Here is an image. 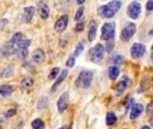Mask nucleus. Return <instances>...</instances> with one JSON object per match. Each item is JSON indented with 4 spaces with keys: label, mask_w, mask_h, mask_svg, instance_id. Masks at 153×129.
Listing matches in <instances>:
<instances>
[{
    "label": "nucleus",
    "mask_w": 153,
    "mask_h": 129,
    "mask_svg": "<svg viewBox=\"0 0 153 129\" xmlns=\"http://www.w3.org/2000/svg\"><path fill=\"white\" fill-rule=\"evenodd\" d=\"M92 79H93V73L91 71H82L75 81V84L77 87H81L82 89H88L91 84Z\"/></svg>",
    "instance_id": "obj_1"
},
{
    "label": "nucleus",
    "mask_w": 153,
    "mask_h": 129,
    "mask_svg": "<svg viewBox=\"0 0 153 129\" xmlns=\"http://www.w3.org/2000/svg\"><path fill=\"white\" fill-rule=\"evenodd\" d=\"M105 52H106V49L102 44H100V43L96 44L89 51V57H90L91 61L95 64L100 63L104 58Z\"/></svg>",
    "instance_id": "obj_2"
},
{
    "label": "nucleus",
    "mask_w": 153,
    "mask_h": 129,
    "mask_svg": "<svg viewBox=\"0 0 153 129\" xmlns=\"http://www.w3.org/2000/svg\"><path fill=\"white\" fill-rule=\"evenodd\" d=\"M116 35V22H105L101 27V36L100 39L102 40H108L110 39H114Z\"/></svg>",
    "instance_id": "obj_3"
},
{
    "label": "nucleus",
    "mask_w": 153,
    "mask_h": 129,
    "mask_svg": "<svg viewBox=\"0 0 153 129\" xmlns=\"http://www.w3.org/2000/svg\"><path fill=\"white\" fill-rule=\"evenodd\" d=\"M137 30L134 22H129L120 32V40L124 42H128L135 34Z\"/></svg>",
    "instance_id": "obj_4"
},
{
    "label": "nucleus",
    "mask_w": 153,
    "mask_h": 129,
    "mask_svg": "<svg viewBox=\"0 0 153 129\" xmlns=\"http://www.w3.org/2000/svg\"><path fill=\"white\" fill-rule=\"evenodd\" d=\"M141 13H142V4L139 2L134 1L128 4L126 9V14L130 19L137 20Z\"/></svg>",
    "instance_id": "obj_5"
},
{
    "label": "nucleus",
    "mask_w": 153,
    "mask_h": 129,
    "mask_svg": "<svg viewBox=\"0 0 153 129\" xmlns=\"http://www.w3.org/2000/svg\"><path fill=\"white\" fill-rule=\"evenodd\" d=\"M146 52V46L143 43H134L131 47L130 55L133 59H138L144 56Z\"/></svg>",
    "instance_id": "obj_6"
},
{
    "label": "nucleus",
    "mask_w": 153,
    "mask_h": 129,
    "mask_svg": "<svg viewBox=\"0 0 153 129\" xmlns=\"http://www.w3.org/2000/svg\"><path fill=\"white\" fill-rule=\"evenodd\" d=\"M97 12H98L99 16L103 18V19H110V18L114 17L115 14L117 13V12L111 7V5L109 4L100 5L98 8Z\"/></svg>",
    "instance_id": "obj_7"
},
{
    "label": "nucleus",
    "mask_w": 153,
    "mask_h": 129,
    "mask_svg": "<svg viewBox=\"0 0 153 129\" xmlns=\"http://www.w3.org/2000/svg\"><path fill=\"white\" fill-rule=\"evenodd\" d=\"M14 53H16L15 45L10 41L0 48V57H2V58L8 57L10 56L13 55Z\"/></svg>",
    "instance_id": "obj_8"
},
{
    "label": "nucleus",
    "mask_w": 153,
    "mask_h": 129,
    "mask_svg": "<svg viewBox=\"0 0 153 129\" xmlns=\"http://www.w3.org/2000/svg\"><path fill=\"white\" fill-rule=\"evenodd\" d=\"M68 22H69V17L67 14H63L59 19L56 20V22L54 24V29L57 32H62L64 31L67 25H68Z\"/></svg>",
    "instance_id": "obj_9"
},
{
    "label": "nucleus",
    "mask_w": 153,
    "mask_h": 129,
    "mask_svg": "<svg viewBox=\"0 0 153 129\" xmlns=\"http://www.w3.org/2000/svg\"><path fill=\"white\" fill-rule=\"evenodd\" d=\"M37 10H38V13L39 15V17L42 20H47L49 16L50 13V10L48 5L44 2V1H39L37 4Z\"/></svg>",
    "instance_id": "obj_10"
},
{
    "label": "nucleus",
    "mask_w": 153,
    "mask_h": 129,
    "mask_svg": "<svg viewBox=\"0 0 153 129\" xmlns=\"http://www.w3.org/2000/svg\"><path fill=\"white\" fill-rule=\"evenodd\" d=\"M68 101H69V92H65L58 99L56 106H57V110L59 113H63L68 105Z\"/></svg>",
    "instance_id": "obj_11"
},
{
    "label": "nucleus",
    "mask_w": 153,
    "mask_h": 129,
    "mask_svg": "<svg viewBox=\"0 0 153 129\" xmlns=\"http://www.w3.org/2000/svg\"><path fill=\"white\" fill-rule=\"evenodd\" d=\"M144 110V107L143 104L140 103H135L133 105V107L131 108V112H130V119L134 120L136 119L137 118H139L143 112Z\"/></svg>",
    "instance_id": "obj_12"
},
{
    "label": "nucleus",
    "mask_w": 153,
    "mask_h": 129,
    "mask_svg": "<svg viewBox=\"0 0 153 129\" xmlns=\"http://www.w3.org/2000/svg\"><path fill=\"white\" fill-rule=\"evenodd\" d=\"M98 31V24L95 21H91L89 24V30H88V40L90 42H92L97 36Z\"/></svg>",
    "instance_id": "obj_13"
},
{
    "label": "nucleus",
    "mask_w": 153,
    "mask_h": 129,
    "mask_svg": "<svg viewBox=\"0 0 153 129\" xmlns=\"http://www.w3.org/2000/svg\"><path fill=\"white\" fill-rule=\"evenodd\" d=\"M129 83H130L129 78H127V77H126H126H123V80L120 81V82L117 84V87H116V93H117V96H120V95L125 92V90H126V87L128 86Z\"/></svg>",
    "instance_id": "obj_14"
},
{
    "label": "nucleus",
    "mask_w": 153,
    "mask_h": 129,
    "mask_svg": "<svg viewBox=\"0 0 153 129\" xmlns=\"http://www.w3.org/2000/svg\"><path fill=\"white\" fill-rule=\"evenodd\" d=\"M45 57H46L45 52H44V50L41 49V48H38V49H36V50L32 53V60H33L35 63H38V64L42 63V62L45 60Z\"/></svg>",
    "instance_id": "obj_15"
},
{
    "label": "nucleus",
    "mask_w": 153,
    "mask_h": 129,
    "mask_svg": "<svg viewBox=\"0 0 153 129\" xmlns=\"http://www.w3.org/2000/svg\"><path fill=\"white\" fill-rule=\"evenodd\" d=\"M23 11H24V21H25V22H27V23L30 22V21L32 20L33 15L35 13V11H36L35 7L32 5L27 6V7H24Z\"/></svg>",
    "instance_id": "obj_16"
},
{
    "label": "nucleus",
    "mask_w": 153,
    "mask_h": 129,
    "mask_svg": "<svg viewBox=\"0 0 153 129\" xmlns=\"http://www.w3.org/2000/svg\"><path fill=\"white\" fill-rule=\"evenodd\" d=\"M120 75V70L117 66H111L108 67V78L111 81H115L117 79V77Z\"/></svg>",
    "instance_id": "obj_17"
},
{
    "label": "nucleus",
    "mask_w": 153,
    "mask_h": 129,
    "mask_svg": "<svg viewBox=\"0 0 153 129\" xmlns=\"http://www.w3.org/2000/svg\"><path fill=\"white\" fill-rule=\"evenodd\" d=\"M67 75H68V70L67 69H64L61 72V74L59 75V76L57 77V80L56 81V83L53 84V87H52V91L53 92L56 91V89L58 87V85L65 80V78L67 77Z\"/></svg>",
    "instance_id": "obj_18"
},
{
    "label": "nucleus",
    "mask_w": 153,
    "mask_h": 129,
    "mask_svg": "<svg viewBox=\"0 0 153 129\" xmlns=\"http://www.w3.org/2000/svg\"><path fill=\"white\" fill-rule=\"evenodd\" d=\"M34 82L32 80V78L30 77H24L22 79L21 83H20V85H21V88L23 89V90H29L32 87Z\"/></svg>",
    "instance_id": "obj_19"
},
{
    "label": "nucleus",
    "mask_w": 153,
    "mask_h": 129,
    "mask_svg": "<svg viewBox=\"0 0 153 129\" xmlns=\"http://www.w3.org/2000/svg\"><path fill=\"white\" fill-rule=\"evenodd\" d=\"M14 91L13 87L10 84H3L0 85V95L2 96H8L11 93H13V92Z\"/></svg>",
    "instance_id": "obj_20"
},
{
    "label": "nucleus",
    "mask_w": 153,
    "mask_h": 129,
    "mask_svg": "<svg viewBox=\"0 0 153 129\" xmlns=\"http://www.w3.org/2000/svg\"><path fill=\"white\" fill-rule=\"evenodd\" d=\"M117 115L114 112H112V111L108 112L107 117H106V124L108 126L114 125L117 122Z\"/></svg>",
    "instance_id": "obj_21"
},
{
    "label": "nucleus",
    "mask_w": 153,
    "mask_h": 129,
    "mask_svg": "<svg viewBox=\"0 0 153 129\" xmlns=\"http://www.w3.org/2000/svg\"><path fill=\"white\" fill-rule=\"evenodd\" d=\"M31 40H22L21 39L17 43L16 46L19 49H27L30 46Z\"/></svg>",
    "instance_id": "obj_22"
},
{
    "label": "nucleus",
    "mask_w": 153,
    "mask_h": 129,
    "mask_svg": "<svg viewBox=\"0 0 153 129\" xmlns=\"http://www.w3.org/2000/svg\"><path fill=\"white\" fill-rule=\"evenodd\" d=\"M31 128H32V129H44L45 124L40 119H36L32 121Z\"/></svg>",
    "instance_id": "obj_23"
},
{
    "label": "nucleus",
    "mask_w": 153,
    "mask_h": 129,
    "mask_svg": "<svg viewBox=\"0 0 153 129\" xmlns=\"http://www.w3.org/2000/svg\"><path fill=\"white\" fill-rule=\"evenodd\" d=\"M124 57L122 55H115L112 57V58L110 59V62L113 64V65H116V66H119L121 65L123 62H124Z\"/></svg>",
    "instance_id": "obj_24"
},
{
    "label": "nucleus",
    "mask_w": 153,
    "mask_h": 129,
    "mask_svg": "<svg viewBox=\"0 0 153 129\" xmlns=\"http://www.w3.org/2000/svg\"><path fill=\"white\" fill-rule=\"evenodd\" d=\"M115 48V38L114 39H110L106 41V46H105V49L108 53H111L114 50Z\"/></svg>",
    "instance_id": "obj_25"
},
{
    "label": "nucleus",
    "mask_w": 153,
    "mask_h": 129,
    "mask_svg": "<svg viewBox=\"0 0 153 129\" xmlns=\"http://www.w3.org/2000/svg\"><path fill=\"white\" fill-rule=\"evenodd\" d=\"M84 50V43L82 41H80L77 46L75 47L74 52V57H79Z\"/></svg>",
    "instance_id": "obj_26"
},
{
    "label": "nucleus",
    "mask_w": 153,
    "mask_h": 129,
    "mask_svg": "<svg viewBox=\"0 0 153 129\" xmlns=\"http://www.w3.org/2000/svg\"><path fill=\"white\" fill-rule=\"evenodd\" d=\"M83 13H84V6H80L77 9V11H76V13L74 14V21L79 22L82 19V17L83 15Z\"/></svg>",
    "instance_id": "obj_27"
},
{
    "label": "nucleus",
    "mask_w": 153,
    "mask_h": 129,
    "mask_svg": "<svg viewBox=\"0 0 153 129\" xmlns=\"http://www.w3.org/2000/svg\"><path fill=\"white\" fill-rule=\"evenodd\" d=\"M22 38V33L20 32V31H18V32H16V33H14V34L13 35L12 39L10 40V42H12V43H13L14 45H16V43H17Z\"/></svg>",
    "instance_id": "obj_28"
},
{
    "label": "nucleus",
    "mask_w": 153,
    "mask_h": 129,
    "mask_svg": "<svg viewBox=\"0 0 153 129\" xmlns=\"http://www.w3.org/2000/svg\"><path fill=\"white\" fill-rule=\"evenodd\" d=\"M59 71H60V68L59 67H54L52 68L50 74L48 75V79L49 80H53V79H56L57 75L59 74Z\"/></svg>",
    "instance_id": "obj_29"
},
{
    "label": "nucleus",
    "mask_w": 153,
    "mask_h": 129,
    "mask_svg": "<svg viewBox=\"0 0 153 129\" xmlns=\"http://www.w3.org/2000/svg\"><path fill=\"white\" fill-rule=\"evenodd\" d=\"M84 28H85V22H84V21H81L80 20L79 22H77L74 30H75L76 32H82L84 30Z\"/></svg>",
    "instance_id": "obj_30"
},
{
    "label": "nucleus",
    "mask_w": 153,
    "mask_h": 129,
    "mask_svg": "<svg viewBox=\"0 0 153 129\" xmlns=\"http://www.w3.org/2000/svg\"><path fill=\"white\" fill-rule=\"evenodd\" d=\"M17 52V55L18 57L21 58V59H25L27 57V55H28V51L27 49H19Z\"/></svg>",
    "instance_id": "obj_31"
},
{
    "label": "nucleus",
    "mask_w": 153,
    "mask_h": 129,
    "mask_svg": "<svg viewBox=\"0 0 153 129\" xmlns=\"http://www.w3.org/2000/svg\"><path fill=\"white\" fill-rule=\"evenodd\" d=\"M74 64H75V57L71 56V57L67 59V61H66V63H65V66H66L67 67H73V66H74Z\"/></svg>",
    "instance_id": "obj_32"
},
{
    "label": "nucleus",
    "mask_w": 153,
    "mask_h": 129,
    "mask_svg": "<svg viewBox=\"0 0 153 129\" xmlns=\"http://www.w3.org/2000/svg\"><path fill=\"white\" fill-rule=\"evenodd\" d=\"M134 98H131V99L127 101V103H126V110H125V113H126V114L128 112L129 110H131V108H132L133 105H134Z\"/></svg>",
    "instance_id": "obj_33"
},
{
    "label": "nucleus",
    "mask_w": 153,
    "mask_h": 129,
    "mask_svg": "<svg viewBox=\"0 0 153 129\" xmlns=\"http://www.w3.org/2000/svg\"><path fill=\"white\" fill-rule=\"evenodd\" d=\"M15 114H16V110H13V109H12V110H7V111L5 112L4 117H5L6 119H10V118L13 117Z\"/></svg>",
    "instance_id": "obj_34"
},
{
    "label": "nucleus",
    "mask_w": 153,
    "mask_h": 129,
    "mask_svg": "<svg viewBox=\"0 0 153 129\" xmlns=\"http://www.w3.org/2000/svg\"><path fill=\"white\" fill-rule=\"evenodd\" d=\"M145 8L147 11L152 12L153 11V0H148L146 4H145Z\"/></svg>",
    "instance_id": "obj_35"
},
{
    "label": "nucleus",
    "mask_w": 153,
    "mask_h": 129,
    "mask_svg": "<svg viewBox=\"0 0 153 129\" xmlns=\"http://www.w3.org/2000/svg\"><path fill=\"white\" fill-rule=\"evenodd\" d=\"M8 23L7 19H2L0 20V31H3L4 29V26Z\"/></svg>",
    "instance_id": "obj_36"
},
{
    "label": "nucleus",
    "mask_w": 153,
    "mask_h": 129,
    "mask_svg": "<svg viewBox=\"0 0 153 129\" xmlns=\"http://www.w3.org/2000/svg\"><path fill=\"white\" fill-rule=\"evenodd\" d=\"M146 112L148 114H152L153 113V102L150 103L148 106H147V110H146Z\"/></svg>",
    "instance_id": "obj_37"
},
{
    "label": "nucleus",
    "mask_w": 153,
    "mask_h": 129,
    "mask_svg": "<svg viewBox=\"0 0 153 129\" xmlns=\"http://www.w3.org/2000/svg\"><path fill=\"white\" fill-rule=\"evenodd\" d=\"M76 1H77V4H82L85 2V0H76Z\"/></svg>",
    "instance_id": "obj_38"
},
{
    "label": "nucleus",
    "mask_w": 153,
    "mask_h": 129,
    "mask_svg": "<svg viewBox=\"0 0 153 129\" xmlns=\"http://www.w3.org/2000/svg\"><path fill=\"white\" fill-rule=\"evenodd\" d=\"M141 129H151V128L149 127V126H147V125H145V126H143Z\"/></svg>",
    "instance_id": "obj_39"
},
{
    "label": "nucleus",
    "mask_w": 153,
    "mask_h": 129,
    "mask_svg": "<svg viewBox=\"0 0 153 129\" xmlns=\"http://www.w3.org/2000/svg\"><path fill=\"white\" fill-rule=\"evenodd\" d=\"M151 125L153 127V116H152V118L151 119Z\"/></svg>",
    "instance_id": "obj_40"
},
{
    "label": "nucleus",
    "mask_w": 153,
    "mask_h": 129,
    "mask_svg": "<svg viewBox=\"0 0 153 129\" xmlns=\"http://www.w3.org/2000/svg\"><path fill=\"white\" fill-rule=\"evenodd\" d=\"M151 58H152V61L153 63V51L152 52V54H151Z\"/></svg>",
    "instance_id": "obj_41"
},
{
    "label": "nucleus",
    "mask_w": 153,
    "mask_h": 129,
    "mask_svg": "<svg viewBox=\"0 0 153 129\" xmlns=\"http://www.w3.org/2000/svg\"><path fill=\"white\" fill-rule=\"evenodd\" d=\"M59 129H66V127H65V126H64V127L60 128H59Z\"/></svg>",
    "instance_id": "obj_42"
},
{
    "label": "nucleus",
    "mask_w": 153,
    "mask_h": 129,
    "mask_svg": "<svg viewBox=\"0 0 153 129\" xmlns=\"http://www.w3.org/2000/svg\"><path fill=\"white\" fill-rule=\"evenodd\" d=\"M152 49H153V45H152Z\"/></svg>",
    "instance_id": "obj_43"
},
{
    "label": "nucleus",
    "mask_w": 153,
    "mask_h": 129,
    "mask_svg": "<svg viewBox=\"0 0 153 129\" xmlns=\"http://www.w3.org/2000/svg\"><path fill=\"white\" fill-rule=\"evenodd\" d=\"M0 129H1V128H0Z\"/></svg>",
    "instance_id": "obj_44"
},
{
    "label": "nucleus",
    "mask_w": 153,
    "mask_h": 129,
    "mask_svg": "<svg viewBox=\"0 0 153 129\" xmlns=\"http://www.w3.org/2000/svg\"><path fill=\"white\" fill-rule=\"evenodd\" d=\"M125 129H126V128H125Z\"/></svg>",
    "instance_id": "obj_45"
}]
</instances>
